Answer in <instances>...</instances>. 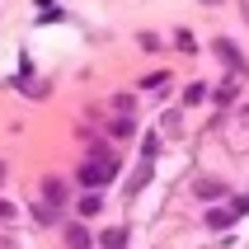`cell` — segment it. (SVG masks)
<instances>
[{"instance_id":"obj_2","label":"cell","mask_w":249,"mask_h":249,"mask_svg":"<svg viewBox=\"0 0 249 249\" xmlns=\"http://www.w3.org/2000/svg\"><path fill=\"white\" fill-rule=\"evenodd\" d=\"M216 56H221V61H231V71H235V80H245V75H249L245 56H240V52H235V47H231L226 38H216Z\"/></svg>"},{"instance_id":"obj_7","label":"cell","mask_w":249,"mask_h":249,"mask_svg":"<svg viewBox=\"0 0 249 249\" xmlns=\"http://www.w3.org/2000/svg\"><path fill=\"white\" fill-rule=\"evenodd\" d=\"M231 221H235V207H231V212H212V216H207V226H216V231L231 226Z\"/></svg>"},{"instance_id":"obj_10","label":"cell","mask_w":249,"mask_h":249,"mask_svg":"<svg viewBox=\"0 0 249 249\" xmlns=\"http://www.w3.org/2000/svg\"><path fill=\"white\" fill-rule=\"evenodd\" d=\"M202 99H207V89H202V85H188V94H183V104H202Z\"/></svg>"},{"instance_id":"obj_11","label":"cell","mask_w":249,"mask_h":249,"mask_svg":"<svg viewBox=\"0 0 249 249\" xmlns=\"http://www.w3.org/2000/svg\"><path fill=\"white\" fill-rule=\"evenodd\" d=\"M155 151H160V137H146V141H141V155H146V160H155Z\"/></svg>"},{"instance_id":"obj_1","label":"cell","mask_w":249,"mask_h":249,"mask_svg":"<svg viewBox=\"0 0 249 249\" xmlns=\"http://www.w3.org/2000/svg\"><path fill=\"white\" fill-rule=\"evenodd\" d=\"M113 179H118V155H113L108 146H94L89 160L80 165V183L85 188H108Z\"/></svg>"},{"instance_id":"obj_12","label":"cell","mask_w":249,"mask_h":249,"mask_svg":"<svg viewBox=\"0 0 249 249\" xmlns=\"http://www.w3.org/2000/svg\"><path fill=\"white\" fill-rule=\"evenodd\" d=\"M174 42H179V52H193V47H197L193 33H174Z\"/></svg>"},{"instance_id":"obj_4","label":"cell","mask_w":249,"mask_h":249,"mask_svg":"<svg viewBox=\"0 0 249 249\" xmlns=\"http://www.w3.org/2000/svg\"><path fill=\"white\" fill-rule=\"evenodd\" d=\"M197 197H202V202H216V197H226V183L202 179V183H197Z\"/></svg>"},{"instance_id":"obj_13","label":"cell","mask_w":249,"mask_h":249,"mask_svg":"<svg viewBox=\"0 0 249 249\" xmlns=\"http://www.w3.org/2000/svg\"><path fill=\"white\" fill-rule=\"evenodd\" d=\"M127 132H132V118H127V113H123V118L113 123V137H127Z\"/></svg>"},{"instance_id":"obj_15","label":"cell","mask_w":249,"mask_h":249,"mask_svg":"<svg viewBox=\"0 0 249 249\" xmlns=\"http://www.w3.org/2000/svg\"><path fill=\"white\" fill-rule=\"evenodd\" d=\"M0 249H14V240H0Z\"/></svg>"},{"instance_id":"obj_17","label":"cell","mask_w":249,"mask_h":249,"mask_svg":"<svg viewBox=\"0 0 249 249\" xmlns=\"http://www.w3.org/2000/svg\"><path fill=\"white\" fill-rule=\"evenodd\" d=\"M245 19H249V0H245Z\"/></svg>"},{"instance_id":"obj_3","label":"cell","mask_w":249,"mask_h":249,"mask_svg":"<svg viewBox=\"0 0 249 249\" xmlns=\"http://www.w3.org/2000/svg\"><path fill=\"white\" fill-rule=\"evenodd\" d=\"M42 197H47V207H61V202H66V183L47 179V183H42Z\"/></svg>"},{"instance_id":"obj_9","label":"cell","mask_w":249,"mask_h":249,"mask_svg":"<svg viewBox=\"0 0 249 249\" xmlns=\"http://www.w3.org/2000/svg\"><path fill=\"white\" fill-rule=\"evenodd\" d=\"M165 85V71H155V75H141V89H160Z\"/></svg>"},{"instance_id":"obj_14","label":"cell","mask_w":249,"mask_h":249,"mask_svg":"<svg viewBox=\"0 0 249 249\" xmlns=\"http://www.w3.org/2000/svg\"><path fill=\"white\" fill-rule=\"evenodd\" d=\"M0 221H14V207L5 202V197H0Z\"/></svg>"},{"instance_id":"obj_6","label":"cell","mask_w":249,"mask_h":249,"mask_svg":"<svg viewBox=\"0 0 249 249\" xmlns=\"http://www.w3.org/2000/svg\"><path fill=\"white\" fill-rule=\"evenodd\" d=\"M123 245H127V231H123V226L104 231V249H123Z\"/></svg>"},{"instance_id":"obj_8","label":"cell","mask_w":249,"mask_h":249,"mask_svg":"<svg viewBox=\"0 0 249 249\" xmlns=\"http://www.w3.org/2000/svg\"><path fill=\"white\" fill-rule=\"evenodd\" d=\"M99 202H104L99 193H85V197H80V212H85V216H94V212H99Z\"/></svg>"},{"instance_id":"obj_16","label":"cell","mask_w":249,"mask_h":249,"mask_svg":"<svg viewBox=\"0 0 249 249\" xmlns=\"http://www.w3.org/2000/svg\"><path fill=\"white\" fill-rule=\"evenodd\" d=\"M202 5H221V0H202Z\"/></svg>"},{"instance_id":"obj_5","label":"cell","mask_w":249,"mask_h":249,"mask_svg":"<svg viewBox=\"0 0 249 249\" xmlns=\"http://www.w3.org/2000/svg\"><path fill=\"white\" fill-rule=\"evenodd\" d=\"M66 249H89V231L85 226H66Z\"/></svg>"}]
</instances>
